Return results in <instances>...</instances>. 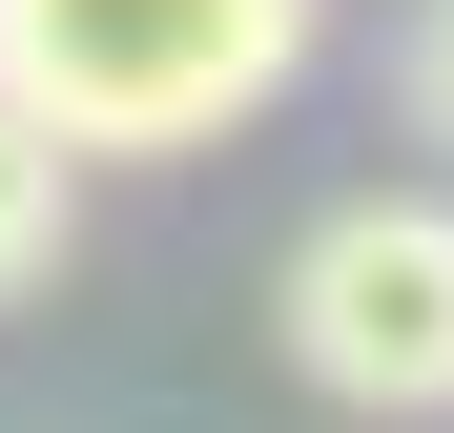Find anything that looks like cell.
<instances>
[{
	"label": "cell",
	"instance_id": "cell-1",
	"mask_svg": "<svg viewBox=\"0 0 454 433\" xmlns=\"http://www.w3.org/2000/svg\"><path fill=\"white\" fill-rule=\"evenodd\" d=\"M310 0H0V104L62 124L83 166H166L227 144L248 104H289Z\"/></svg>",
	"mask_w": 454,
	"mask_h": 433
},
{
	"label": "cell",
	"instance_id": "cell-2",
	"mask_svg": "<svg viewBox=\"0 0 454 433\" xmlns=\"http://www.w3.org/2000/svg\"><path fill=\"white\" fill-rule=\"evenodd\" d=\"M289 372L331 413H454V206L434 186H351L310 206V248H289Z\"/></svg>",
	"mask_w": 454,
	"mask_h": 433
},
{
	"label": "cell",
	"instance_id": "cell-3",
	"mask_svg": "<svg viewBox=\"0 0 454 433\" xmlns=\"http://www.w3.org/2000/svg\"><path fill=\"white\" fill-rule=\"evenodd\" d=\"M62 228H83V144L0 104V310H21V289L62 268Z\"/></svg>",
	"mask_w": 454,
	"mask_h": 433
},
{
	"label": "cell",
	"instance_id": "cell-4",
	"mask_svg": "<svg viewBox=\"0 0 454 433\" xmlns=\"http://www.w3.org/2000/svg\"><path fill=\"white\" fill-rule=\"evenodd\" d=\"M393 83H413V144H454V0L413 21V62H393Z\"/></svg>",
	"mask_w": 454,
	"mask_h": 433
}]
</instances>
